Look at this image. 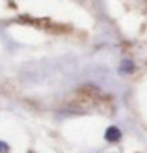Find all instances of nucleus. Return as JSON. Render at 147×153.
<instances>
[{"label":"nucleus","mask_w":147,"mask_h":153,"mask_svg":"<svg viewBox=\"0 0 147 153\" xmlns=\"http://www.w3.org/2000/svg\"><path fill=\"white\" fill-rule=\"evenodd\" d=\"M120 131H119V128H116V126H111V128H108L106 129V140H109V142H114V140H119L120 139Z\"/></svg>","instance_id":"1"},{"label":"nucleus","mask_w":147,"mask_h":153,"mask_svg":"<svg viewBox=\"0 0 147 153\" xmlns=\"http://www.w3.org/2000/svg\"><path fill=\"white\" fill-rule=\"evenodd\" d=\"M133 70H134V65H133L131 60H123L122 62V65H120V71L122 73H131Z\"/></svg>","instance_id":"2"},{"label":"nucleus","mask_w":147,"mask_h":153,"mask_svg":"<svg viewBox=\"0 0 147 153\" xmlns=\"http://www.w3.org/2000/svg\"><path fill=\"white\" fill-rule=\"evenodd\" d=\"M8 150H10L8 144H5V142H0V153H8Z\"/></svg>","instance_id":"3"}]
</instances>
